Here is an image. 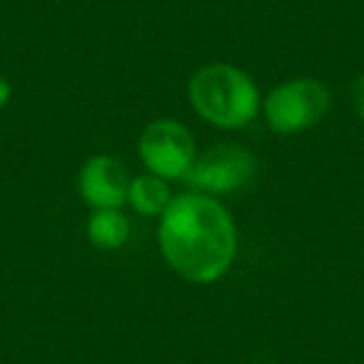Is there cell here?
<instances>
[{"instance_id": "obj_1", "label": "cell", "mask_w": 364, "mask_h": 364, "mask_svg": "<svg viewBox=\"0 0 364 364\" xmlns=\"http://www.w3.org/2000/svg\"><path fill=\"white\" fill-rule=\"evenodd\" d=\"M160 250L177 274L210 284L232 264L237 232L230 213L213 198L180 195L162 213Z\"/></svg>"}, {"instance_id": "obj_2", "label": "cell", "mask_w": 364, "mask_h": 364, "mask_svg": "<svg viewBox=\"0 0 364 364\" xmlns=\"http://www.w3.org/2000/svg\"><path fill=\"white\" fill-rule=\"evenodd\" d=\"M190 100L203 120L223 130L245 127L259 110V92L252 77L225 63H213L195 73L190 80Z\"/></svg>"}, {"instance_id": "obj_3", "label": "cell", "mask_w": 364, "mask_h": 364, "mask_svg": "<svg viewBox=\"0 0 364 364\" xmlns=\"http://www.w3.org/2000/svg\"><path fill=\"white\" fill-rule=\"evenodd\" d=\"M329 107V92L314 77H297L274 87L264 100L267 125L279 135H292L314 127Z\"/></svg>"}, {"instance_id": "obj_4", "label": "cell", "mask_w": 364, "mask_h": 364, "mask_svg": "<svg viewBox=\"0 0 364 364\" xmlns=\"http://www.w3.org/2000/svg\"><path fill=\"white\" fill-rule=\"evenodd\" d=\"M140 155L152 175L162 180H177L188 175L198 150L188 127L175 120H155L142 132Z\"/></svg>"}, {"instance_id": "obj_5", "label": "cell", "mask_w": 364, "mask_h": 364, "mask_svg": "<svg viewBox=\"0 0 364 364\" xmlns=\"http://www.w3.org/2000/svg\"><path fill=\"white\" fill-rule=\"evenodd\" d=\"M255 175V160L245 147L215 145L195 157L185 180L205 193H235Z\"/></svg>"}, {"instance_id": "obj_6", "label": "cell", "mask_w": 364, "mask_h": 364, "mask_svg": "<svg viewBox=\"0 0 364 364\" xmlns=\"http://www.w3.org/2000/svg\"><path fill=\"white\" fill-rule=\"evenodd\" d=\"M130 180L120 160L95 155L80 170V195L95 210H117L127 200Z\"/></svg>"}, {"instance_id": "obj_7", "label": "cell", "mask_w": 364, "mask_h": 364, "mask_svg": "<svg viewBox=\"0 0 364 364\" xmlns=\"http://www.w3.org/2000/svg\"><path fill=\"white\" fill-rule=\"evenodd\" d=\"M87 237L95 247L117 250L130 237V225L117 210H97L87 223Z\"/></svg>"}, {"instance_id": "obj_8", "label": "cell", "mask_w": 364, "mask_h": 364, "mask_svg": "<svg viewBox=\"0 0 364 364\" xmlns=\"http://www.w3.org/2000/svg\"><path fill=\"white\" fill-rule=\"evenodd\" d=\"M127 200L140 215H162L170 205V190L157 175H142L130 182Z\"/></svg>"}, {"instance_id": "obj_9", "label": "cell", "mask_w": 364, "mask_h": 364, "mask_svg": "<svg viewBox=\"0 0 364 364\" xmlns=\"http://www.w3.org/2000/svg\"><path fill=\"white\" fill-rule=\"evenodd\" d=\"M354 102H357V110H359V115L364 117V77L357 82V87H354Z\"/></svg>"}, {"instance_id": "obj_10", "label": "cell", "mask_w": 364, "mask_h": 364, "mask_svg": "<svg viewBox=\"0 0 364 364\" xmlns=\"http://www.w3.org/2000/svg\"><path fill=\"white\" fill-rule=\"evenodd\" d=\"M8 97H11V85H8V82L3 80V77H0V107L6 105Z\"/></svg>"}]
</instances>
